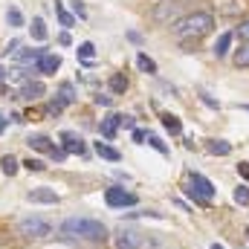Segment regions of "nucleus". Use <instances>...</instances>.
I'll return each mask as SVG.
<instances>
[{
  "mask_svg": "<svg viewBox=\"0 0 249 249\" xmlns=\"http://www.w3.org/2000/svg\"><path fill=\"white\" fill-rule=\"evenodd\" d=\"M174 26V35L180 38V41H188V38H203L206 32H212V26H214V18L209 15V12H191L186 18H180L177 23H171Z\"/></svg>",
  "mask_w": 249,
  "mask_h": 249,
  "instance_id": "nucleus-1",
  "label": "nucleus"
},
{
  "mask_svg": "<svg viewBox=\"0 0 249 249\" xmlns=\"http://www.w3.org/2000/svg\"><path fill=\"white\" fill-rule=\"evenodd\" d=\"M61 232L70 238H84V241H105L107 238L105 223H99L93 217H67L61 223Z\"/></svg>",
  "mask_w": 249,
  "mask_h": 249,
  "instance_id": "nucleus-2",
  "label": "nucleus"
},
{
  "mask_svg": "<svg viewBox=\"0 0 249 249\" xmlns=\"http://www.w3.org/2000/svg\"><path fill=\"white\" fill-rule=\"evenodd\" d=\"M18 229H20V235H26V238H50V235H53V226H50L44 217H23Z\"/></svg>",
  "mask_w": 249,
  "mask_h": 249,
  "instance_id": "nucleus-3",
  "label": "nucleus"
},
{
  "mask_svg": "<svg viewBox=\"0 0 249 249\" xmlns=\"http://www.w3.org/2000/svg\"><path fill=\"white\" fill-rule=\"evenodd\" d=\"M136 194L133 191H124V188L119 186H113V188H107L105 191V203L110 206V209H124V206H136Z\"/></svg>",
  "mask_w": 249,
  "mask_h": 249,
  "instance_id": "nucleus-4",
  "label": "nucleus"
},
{
  "mask_svg": "<svg viewBox=\"0 0 249 249\" xmlns=\"http://www.w3.org/2000/svg\"><path fill=\"white\" fill-rule=\"evenodd\" d=\"M35 70L44 72V75H55V72L61 70V55H55V53H44L41 61L35 64Z\"/></svg>",
  "mask_w": 249,
  "mask_h": 249,
  "instance_id": "nucleus-5",
  "label": "nucleus"
},
{
  "mask_svg": "<svg viewBox=\"0 0 249 249\" xmlns=\"http://www.w3.org/2000/svg\"><path fill=\"white\" fill-rule=\"evenodd\" d=\"M191 191H194V194H200L206 203L214 197V186H212V183H209L203 174H191Z\"/></svg>",
  "mask_w": 249,
  "mask_h": 249,
  "instance_id": "nucleus-6",
  "label": "nucleus"
},
{
  "mask_svg": "<svg viewBox=\"0 0 249 249\" xmlns=\"http://www.w3.org/2000/svg\"><path fill=\"white\" fill-rule=\"evenodd\" d=\"M177 15H180L177 3H160V6H157V12H154V18H157L160 23H171V20L177 23V20H180Z\"/></svg>",
  "mask_w": 249,
  "mask_h": 249,
  "instance_id": "nucleus-7",
  "label": "nucleus"
},
{
  "mask_svg": "<svg viewBox=\"0 0 249 249\" xmlns=\"http://www.w3.org/2000/svg\"><path fill=\"white\" fill-rule=\"evenodd\" d=\"M116 249H139V232L122 229V232L116 235Z\"/></svg>",
  "mask_w": 249,
  "mask_h": 249,
  "instance_id": "nucleus-8",
  "label": "nucleus"
},
{
  "mask_svg": "<svg viewBox=\"0 0 249 249\" xmlns=\"http://www.w3.org/2000/svg\"><path fill=\"white\" fill-rule=\"evenodd\" d=\"M26 197H29V203H58V194H55L53 188H44V186L32 188Z\"/></svg>",
  "mask_w": 249,
  "mask_h": 249,
  "instance_id": "nucleus-9",
  "label": "nucleus"
},
{
  "mask_svg": "<svg viewBox=\"0 0 249 249\" xmlns=\"http://www.w3.org/2000/svg\"><path fill=\"white\" fill-rule=\"evenodd\" d=\"M44 93H47V87H44L41 81H26V84H23V90H20V99L35 102V99H41Z\"/></svg>",
  "mask_w": 249,
  "mask_h": 249,
  "instance_id": "nucleus-10",
  "label": "nucleus"
},
{
  "mask_svg": "<svg viewBox=\"0 0 249 249\" xmlns=\"http://www.w3.org/2000/svg\"><path fill=\"white\" fill-rule=\"evenodd\" d=\"M232 41H235V32H223L217 41H214V47H212V53L217 55V58H223V55H229V47H232Z\"/></svg>",
  "mask_w": 249,
  "mask_h": 249,
  "instance_id": "nucleus-11",
  "label": "nucleus"
},
{
  "mask_svg": "<svg viewBox=\"0 0 249 249\" xmlns=\"http://www.w3.org/2000/svg\"><path fill=\"white\" fill-rule=\"evenodd\" d=\"M61 139H64V151L67 154H84V142L75 133H61Z\"/></svg>",
  "mask_w": 249,
  "mask_h": 249,
  "instance_id": "nucleus-12",
  "label": "nucleus"
},
{
  "mask_svg": "<svg viewBox=\"0 0 249 249\" xmlns=\"http://www.w3.org/2000/svg\"><path fill=\"white\" fill-rule=\"evenodd\" d=\"M99 130H102V136H105V139H113V136H116V130H119V113L107 116L105 122L99 124Z\"/></svg>",
  "mask_w": 249,
  "mask_h": 249,
  "instance_id": "nucleus-13",
  "label": "nucleus"
},
{
  "mask_svg": "<svg viewBox=\"0 0 249 249\" xmlns=\"http://www.w3.org/2000/svg\"><path fill=\"white\" fill-rule=\"evenodd\" d=\"M96 154H99L102 160H107V162H119V160H122V154H119L116 148L105 145V142H96Z\"/></svg>",
  "mask_w": 249,
  "mask_h": 249,
  "instance_id": "nucleus-14",
  "label": "nucleus"
},
{
  "mask_svg": "<svg viewBox=\"0 0 249 249\" xmlns=\"http://www.w3.org/2000/svg\"><path fill=\"white\" fill-rule=\"evenodd\" d=\"M206 151H209V154H214V157H226V154L232 151V145H229V142H223V139H212V142L206 145Z\"/></svg>",
  "mask_w": 249,
  "mask_h": 249,
  "instance_id": "nucleus-15",
  "label": "nucleus"
},
{
  "mask_svg": "<svg viewBox=\"0 0 249 249\" xmlns=\"http://www.w3.org/2000/svg\"><path fill=\"white\" fill-rule=\"evenodd\" d=\"M29 145H32L35 151H47V154L55 148V145H53V139H50V136H41V133H38V136H29Z\"/></svg>",
  "mask_w": 249,
  "mask_h": 249,
  "instance_id": "nucleus-16",
  "label": "nucleus"
},
{
  "mask_svg": "<svg viewBox=\"0 0 249 249\" xmlns=\"http://www.w3.org/2000/svg\"><path fill=\"white\" fill-rule=\"evenodd\" d=\"M58 102H61V105H72V102H75V87H72L70 81H64L61 87H58Z\"/></svg>",
  "mask_w": 249,
  "mask_h": 249,
  "instance_id": "nucleus-17",
  "label": "nucleus"
},
{
  "mask_svg": "<svg viewBox=\"0 0 249 249\" xmlns=\"http://www.w3.org/2000/svg\"><path fill=\"white\" fill-rule=\"evenodd\" d=\"M162 124H165L168 133H183V122H180V116H174V113H162Z\"/></svg>",
  "mask_w": 249,
  "mask_h": 249,
  "instance_id": "nucleus-18",
  "label": "nucleus"
},
{
  "mask_svg": "<svg viewBox=\"0 0 249 249\" xmlns=\"http://www.w3.org/2000/svg\"><path fill=\"white\" fill-rule=\"evenodd\" d=\"M136 64H139V70H142V72L157 75V61H154V58H148L145 53H139V55H136Z\"/></svg>",
  "mask_w": 249,
  "mask_h": 249,
  "instance_id": "nucleus-19",
  "label": "nucleus"
},
{
  "mask_svg": "<svg viewBox=\"0 0 249 249\" xmlns=\"http://www.w3.org/2000/svg\"><path fill=\"white\" fill-rule=\"evenodd\" d=\"M41 55H44V50H23V53H18L20 64H38Z\"/></svg>",
  "mask_w": 249,
  "mask_h": 249,
  "instance_id": "nucleus-20",
  "label": "nucleus"
},
{
  "mask_svg": "<svg viewBox=\"0 0 249 249\" xmlns=\"http://www.w3.org/2000/svg\"><path fill=\"white\" fill-rule=\"evenodd\" d=\"M78 58H81V61H93V58H96V47H93L90 41L78 44Z\"/></svg>",
  "mask_w": 249,
  "mask_h": 249,
  "instance_id": "nucleus-21",
  "label": "nucleus"
},
{
  "mask_svg": "<svg viewBox=\"0 0 249 249\" xmlns=\"http://www.w3.org/2000/svg\"><path fill=\"white\" fill-rule=\"evenodd\" d=\"M55 12H58V20H61V23L67 26V29H70V26H75V18H72V15H70V12L64 9L61 3H58V0H55Z\"/></svg>",
  "mask_w": 249,
  "mask_h": 249,
  "instance_id": "nucleus-22",
  "label": "nucleus"
},
{
  "mask_svg": "<svg viewBox=\"0 0 249 249\" xmlns=\"http://www.w3.org/2000/svg\"><path fill=\"white\" fill-rule=\"evenodd\" d=\"M110 90H113V93H124V90H127V78H124L122 72L110 75Z\"/></svg>",
  "mask_w": 249,
  "mask_h": 249,
  "instance_id": "nucleus-23",
  "label": "nucleus"
},
{
  "mask_svg": "<svg viewBox=\"0 0 249 249\" xmlns=\"http://www.w3.org/2000/svg\"><path fill=\"white\" fill-rule=\"evenodd\" d=\"M32 38H35V41H44V38H47V26H44L41 18L32 20Z\"/></svg>",
  "mask_w": 249,
  "mask_h": 249,
  "instance_id": "nucleus-24",
  "label": "nucleus"
},
{
  "mask_svg": "<svg viewBox=\"0 0 249 249\" xmlns=\"http://www.w3.org/2000/svg\"><path fill=\"white\" fill-rule=\"evenodd\" d=\"M0 168H3V174L12 177V174H18V160H15V157H3V160H0Z\"/></svg>",
  "mask_w": 249,
  "mask_h": 249,
  "instance_id": "nucleus-25",
  "label": "nucleus"
},
{
  "mask_svg": "<svg viewBox=\"0 0 249 249\" xmlns=\"http://www.w3.org/2000/svg\"><path fill=\"white\" fill-rule=\"evenodd\" d=\"M6 20H9V26H23V15H20V9H9L6 12Z\"/></svg>",
  "mask_w": 249,
  "mask_h": 249,
  "instance_id": "nucleus-26",
  "label": "nucleus"
},
{
  "mask_svg": "<svg viewBox=\"0 0 249 249\" xmlns=\"http://www.w3.org/2000/svg\"><path fill=\"white\" fill-rule=\"evenodd\" d=\"M235 67H249V44H244V47L235 53Z\"/></svg>",
  "mask_w": 249,
  "mask_h": 249,
  "instance_id": "nucleus-27",
  "label": "nucleus"
},
{
  "mask_svg": "<svg viewBox=\"0 0 249 249\" xmlns=\"http://www.w3.org/2000/svg\"><path fill=\"white\" fill-rule=\"evenodd\" d=\"M235 203H238V206H249V186L235 188Z\"/></svg>",
  "mask_w": 249,
  "mask_h": 249,
  "instance_id": "nucleus-28",
  "label": "nucleus"
},
{
  "mask_svg": "<svg viewBox=\"0 0 249 249\" xmlns=\"http://www.w3.org/2000/svg\"><path fill=\"white\" fill-rule=\"evenodd\" d=\"M148 145H151L154 151H160V154H168V145H165L160 136H148Z\"/></svg>",
  "mask_w": 249,
  "mask_h": 249,
  "instance_id": "nucleus-29",
  "label": "nucleus"
},
{
  "mask_svg": "<svg viewBox=\"0 0 249 249\" xmlns=\"http://www.w3.org/2000/svg\"><path fill=\"white\" fill-rule=\"evenodd\" d=\"M235 35L244 41V44H249V20H241L238 23V29H235Z\"/></svg>",
  "mask_w": 249,
  "mask_h": 249,
  "instance_id": "nucleus-30",
  "label": "nucleus"
},
{
  "mask_svg": "<svg viewBox=\"0 0 249 249\" xmlns=\"http://www.w3.org/2000/svg\"><path fill=\"white\" fill-rule=\"evenodd\" d=\"M23 168H29V171H44V168H47V165H44V162H41V160H32V157H29V160H26V162H23Z\"/></svg>",
  "mask_w": 249,
  "mask_h": 249,
  "instance_id": "nucleus-31",
  "label": "nucleus"
},
{
  "mask_svg": "<svg viewBox=\"0 0 249 249\" xmlns=\"http://www.w3.org/2000/svg\"><path fill=\"white\" fill-rule=\"evenodd\" d=\"M133 116H122V113H119V127H130V130H133Z\"/></svg>",
  "mask_w": 249,
  "mask_h": 249,
  "instance_id": "nucleus-32",
  "label": "nucleus"
},
{
  "mask_svg": "<svg viewBox=\"0 0 249 249\" xmlns=\"http://www.w3.org/2000/svg\"><path fill=\"white\" fill-rule=\"evenodd\" d=\"M50 157H53L55 162H61L64 157H67V151H64V148H53V151H50Z\"/></svg>",
  "mask_w": 249,
  "mask_h": 249,
  "instance_id": "nucleus-33",
  "label": "nucleus"
},
{
  "mask_svg": "<svg viewBox=\"0 0 249 249\" xmlns=\"http://www.w3.org/2000/svg\"><path fill=\"white\" fill-rule=\"evenodd\" d=\"M70 3H72V12H75L78 18H84V15H87V12H84V6H81V0H70Z\"/></svg>",
  "mask_w": 249,
  "mask_h": 249,
  "instance_id": "nucleus-34",
  "label": "nucleus"
},
{
  "mask_svg": "<svg viewBox=\"0 0 249 249\" xmlns=\"http://www.w3.org/2000/svg\"><path fill=\"white\" fill-rule=\"evenodd\" d=\"M200 99H203V102H206V105H209V107H220V105H217V102H214V99H212V96H209V93H206V90H203V93H200Z\"/></svg>",
  "mask_w": 249,
  "mask_h": 249,
  "instance_id": "nucleus-35",
  "label": "nucleus"
},
{
  "mask_svg": "<svg viewBox=\"0 0 249 249\" xmlns=\"http://www.w3.org/2000/svg\"><path fill=\"white\" fill-rule=\"evenodd\" d=\"M145 139H148V133L139 130V127H133V142H145Z\"/></svg>",
  "mask_w": 249,
  "mask_h": 249,
  "instance_id": "nucleus-36",
  "label": "nucleus"
},
{
  "mask_svg": "<svg viewBox=\"0 0 249 249\" xmlns=\"http://www.w3.org/2000/svg\"><path fill=\"white\" fill-rule=\"evenodd\" d=\"M238 174H241V177L249 183V162H241V165H238Z\"/></svg>",
  "mask_w": 249,
  "mask_h": 249,
  "instance_id": "nucleus-37",
  "label": "nucleus"
},
{
  "mask_svg": "<svg viewBox=\"0 0 249 249\" xmlns=\"http://www.w3.org/2000/svg\"><path fill=\"white\" fill-rule=\"evenodd\" d=\"M93 102H96V105H102V107H107V105H110V96H102V93H99Z\"/></svg>",
  "mask_w": 249,
  "mask_h": 249,
  "instance_id": "nucleus-38",
  "label": "nucleus"
},
{
  "mask_svg": "<svg viewBox=\"0 0 249 249\" xmlns=\"http://www.w3.org/2000/svg\"><path fill=\"white\" fill-rule=\"evenodd\" d=\"M18 47H20V41H12V44L3 50V53H6V55H12V53H18Z\"/></svg>",
  "mask_w": 249,
  "mask_h": 249,
  "instance_id": "nucleus-39",
  "label": "nucleus"
},
{
  "mask_svg": "<svg viewBox=\"0 0 249 249\" xmlns=\"http://www.w3.org/2000/svg\"><path fill=\"white\" fill-rule=\"evenodd\" d=\"M58 44H61V47H70V32H61V35H58Z\"/></svg>",
  "mask_w": 249,
  "mask_h": 249,
  "instance_id": "nucleus-40",
  "label": "nucleus"
},
{
  "mask_svg": "<svg viewBox=\"0 0 249 249\" xmlns=\"http://www.w3.org/2000/svg\"><path fill=\"white\" fill-rule=\"evenodd\" d=\"M3 130H6V119H0V133H3Z\"/></svg>",
  "mask_w": 249,
  "mask_h": 249,
  "instance_id": "nucleus-41",
  "label": "nucleus"
},
{
  "mask_svg": "<svg viewBox=\"0 0 249 249\" xmlns=\"http://www.w3.org/2000/svg\"><path fill=\"white\" fill-rule=\"evenodd\" d=\"M212 249H226V247H220V244H212Z\"/></svg>",
  "mask_w": 249,
  "mask_h": 249,
  "instance_id": "nucleus-42",
  "label": "nucleus"
},
{
  "mask_svg": "<svg viewBox=\"0 0 249 249\" xmlns=\"http://www.w3.org/2000/svg\"><path fill=\"white\" fill-rule=\"evenodd\" d=\"M0 78H6V70H3V67H0Z\"/></svg>",
  "mask_w": 249,
  "mask_h": 249,
  "instance_id": "nucleus-43",
  "label": "nucleus"
},
{
  "mask_svg": "<svg viewBox=\"0 0 249 249\" xmlns=\"http://www.w3.org/2000/svg\"><path fill=\"white\" fill-rule=\"evenodd\" d=\"M244 110H247V113H249V105H244Z\"/></svg>",
  "mask_w": 249,
  "mask_h": 249,
  "instance_id": "nucleus-44",
  "label": "nucleus"
},
{
  "mask_svg": "<svg viewBox=\"0 0 249 249\" xmlns=\"http://www.w3.org/2000/svg\"><path fill=\"white\" fill-rule=\"evenodd\" d=\"M247 238H249V229H247Z\"/></svg>",
  "mask_w": 249,
  "mask_h": 249,
  "instance_id": "nucleus-45",
  "label": "nucleus"
}]
</instances>
